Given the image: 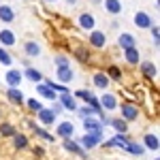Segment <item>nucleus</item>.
I'll return each instance as SVG.
<instances>
[{"instance_id": "nucleus-1", "label": "nucleus", "mask_w": 160, "mask_h": 160, "mask_svg": "<svg viewBox=\"0 0 160 160\" xmlns=\"http://www.w3.org/2000/svg\"><path fill=\"white\" fill-rule=\"evenodd\" d=\"M75 96H79V98H83V100L88 102V105L92 107V109L96 111V113H100V102L96 100V96H94L92 92H88V90H79V92H77Z\"/></svg>"}, {"instance_id": "nucleus-2", "label": "nucleus", "mask_w": 160, "mask_h": 160, "mask_svg": "<svg viewBox=\"0 0 160 160\" xmlns=\"http://www.w3.org/2000/svg\"><path fill=\"white\" fill-rule=\"evenodd\" d=\"M105 43H107L105 32H100V30H90V45H94V47H105Z\"/></svg>"}, {"instance_id": "nucleus-3", "label": "nucleus", "mask_w": 160, "mask_h": 160, "mask_svg": "<svg viewBox=\"0 0 160 160\" xmlns=\"http://www.w3.org/2000/svg\"><path fill=\"white\" fill-rule=\"evenodd\" d=\"M100 139H102V132H86V137L81 139V145L90 149V148H94Z\"/></svg>"}, {"instance_id": "nucleus-4", "label": "nucleus", "mask_w": 160, "mask_h": 160, "mask_svg": "<svg viewBox=\"0 0 160 160\" xmlns=\"http://www.w3.org/2000/svg\"><path fill=\"white\" fill-rule=\"evenodd\" d=\"M58 79L62 83H71L75 79V73L71 71V66H58Z\"/></svg>"}, {"instance_id": "nucleus-5", "label": "nucleus", "mask_w": 160, "mask_h": 160, "mask_svg": "<svg viewBox=\"0 0 160 160\" xmlns=\"http://www.w3.org/2000/svg\"><path fill=\"white\" fill-rule=\"evenodd\" d=\"M4 79H7V83H9L11 88H17V86H19V81L24 79V75L19 73L17 68H11V71L7 73V77H4Z\"/></svg>"}, {"instance_id": "nucleus-6", "label": "nucleus", "mask_w": 160, "mask_h": 160, "mask_svg": "<svg viewBox=\"0 0 160 160\" xmlns=\"http://www.w3.org/2000/svg\"><path fill=\"white\" fill-rule=\"evenodd\" d=\"M0 43H2L4 47H11V45H15V34H13L9 28H2V30H0Z\"/></svg>"}, {"instance_id": "nucleus-7", "label": "nucleus", "mask_w": 160, "mask_h": 160, "mask_svg": "<svg viewBox=\"0 0 160 160\" xmlns=\"http://www.w3.org/2000/svg\"><path fill=\"white\" fill-rule=\"evenodd\" d=\"M122 118L126 122H132V120L139 118V111H137L132 105H122Z\"/></svg>"}, {"instance_id": "nucleus-8", "label": "nucleus", "mask_w": 160, "mask_h": 160, "mask_svg": "<svg viewBox=\"0 0 160 160\" xmlns=\"http://www.w3.org/2000/svg\"><path fill=\"white\" fill-rule=\"evenodd\" d=\"M105 11L111 15H120L122 13V2L120 0H105Z\"/></svg>"}, {"instance_id": "nucleus-9", "label": "nucleus", "mask_w": 160, "mask_h": 160, "mask_svg": "<svg viewBox=\"0 0 160 160\" xmlns=\"http://www.w3.org/2000/svg\"><path fill=\"white\" fill-rule=\"evenodd\" d=\"M94 24H96V22H94V17H92L90 13H81V15H79V26H81L83 30H94Z\"/></svg>"}, {"instance_id": "nucleus-10", "label": "nucleus", "mask_w": 160, "mask_h": 160, "mask_svg": "<svg viewBox=\"0 0 160 160\" xmlns=\"http://www.w3.org/2000/svg\"><path fill=\"white\" fill-rule=\"evenodd\" d=\"M38 120H41L43 124H47V126H51V124L56 122V113H53L51 109H41L38 111Z\"/></svg>"}, {"instance_id": "nucleus-11", "label": "nucleus", "mask_w": 160, "mask_h": 160, "mask_svg": "<svg viewBox=\"0 0 160 160\" xmlns=\"http://www.w3.org/2000/svg\"><path fill=\"white\" fill-rule=\"evenodd\" d=\"M135 24L139 26V28H149V26H152V17H149L148 13L139 11V13L135 15Z\"/></svg>"}, {"instance_id": "nucleus-12", "label": "nucleus", "mask_w": 160, "mask_h": 160, "mask_svg": "<svg viewBox=\"0 0 160 160\" xmlns=\"http://www.w3.org/2000/svg\"><path fill=\"white\" fill-rule=\"evenodd\" d=\"M98 102H100V107H105L107 111H111V109H115V107H118V100H115L113 94H105Z\"/></svg>"}, {"instance_id": "nucleus-13", "label": "nucleus", "mask_w": 160, "mask_h": 160, "mask_svg": "<svg viewBox=\"0 0 160 160\" xmlns=\"http://www.w3.org/2000/svg\"><path fill=\"white\" fill-rule=\"evenodd\" d=\"M0 19H2L4 24H9V22L15 19V13H13L11 7H7V4H2V7H0Z\"/></svg>"}, {"instance_id": "nucleus-14", "label": "nucleus", "mask_w": 160, "mask_h": 160, "mask_svg": "<svg viewBox=\"0 0 160 160\" xmlns=\"http://www.w3.org/2000/svg\"><path fill=\"white\" fill-rule=\"evenodd\" d=\"M60 105L62 107H66V109H71V111H77V105H75V98L68 94V92H64L60 96Z\"/></svg>"}, {"instance_id": "nucleus-15", "label": "nucleus", "mask_w": 160, "mask_h": 160, "mask_svg": "<svg viewBox=\"0 0 160 160\" xmlns=\"http://www.w3.org/2000/svg\"><path fill=\"white\" fill-rule=\"evenodd\" d=\"M73 130H75V126L71 122H62L60 126H58V135L64 137V139H68V137L73 135Z\"/></svg>"}, {"instance_id": "nucleus-16", "label": "nucleus", "mask_w": 160, "mask_h": 160, "mask_svg": "<svg viewBox=\"0 0 160 160\" xmlns=\"http://www.w3.org/2000/svg\"><path fill=\"white\" fill-rule=\"evenodd\" d=\"M83 126H86V130H88V132H100V130H102L100 122L92 120V118H86V120H83Z\"/></svg>"}, {"instance_id": "nucleus-17", "label": "nucleus", "mask_w": 160, "mask_h": 160, "mask_svg": "<svg viewBox=\"0 0 160 160\" xmlns=\"http://www.w3.org/2000/svg\"><path fill=\"white\" fill-rule=\"evenodd\" d=\"M37 90H38V94H41V96H45L47 100H56V98H58V96H56V92H53L51 88H47L45 83H41Z\"/></svg>"}, {"instance_id": "nucleus-18", "label": "nucleus", "mask_w": 160, "mask_h": 160, "mask_svg": "<svg viewBox=\"0 0 160 160\" xmlns=\"http://www.w3.org/2000/svg\"><path fill=\"white\" fill-rule=\"evenodd\" d=\"M94 83H96V88L105 90V88L109 86V75H105V73H96V75H94Z\"/></svg>"}, {"instance_id": "nucleus-19", "label": "nucleus", "mask_w": 160, "mask_h": 160, "mask_svg": "<svg viewBox=\"0 0 160 160\" xmlns=\"http://www.w3.org/2000/svg\"><path fill=\"white\" fill-rule=\"evenodd\" d=\"M9 100L22 105V102H24V94H22V90H19V88H11V90H9Z\"/></svg>"}, {"instance_id": "nucleus-20", "label": "nucleus", "mask_w": 160, "mask_h": 160, "mask_svg": "<svg viewBox=\"0 0 160 160\" xmlns=\"http://www.w3.org/2000/svg\"><path fill=\"white\" fill-rule=\"evenodd\" d=\"M118 43H120V47H124V49H128V47H135V38L130 37V34H120Z\"/></svg>"}, {"instance_id": "nucleus-21", "label": "nucleus", "mask_w": 160, "mask_h": 160, "mask_svg": "<svg viewBox=\"0 0 160 160\" xmlns=\"http://www.w3.org/2000/svg\"><path fill=\"white\" fill-rule=\"evenodd\" d=\"M126 62L139 64V49H137V47H128V49H126Z\"/></svg>"}, {"instance_id": "nucleus-22", "label": "nucleus", "mask_w": 160, "mask_h": 160, "mask_svg": "<svg viewBox=\"0 0 160 160\" xmlns=\"http://www.w3.org/2000/svg\"><path fill=\"white\" fill-rule=\"evenodd\" d=\"M26 53H28V56H32V58H34V56H38V53H41V47H38L37 43H34V41H30V43H26Z\"/></svg>"}, {"instance_id": "nucleus-23", "label": "nucleus", "mask_w": 160, "mask_h": 160, "mask_svg": "<svg viewBox=\"0 0 160 160\" xmlns=\"http://www.w3.org/2000/svg\"><path fill=\"white\" fill-rule=\"evenodd\" d=\"M126 152H130V154H137V156H143L145 154V148H141V145H137V143H126Z\"/></svg>"}, {"instance_id": "nucleus-24", "label": "nucleus", "mask_w": 160, "mask_h": 160, "mask_svg": "<svg viewBox=\"0 0 160 160\" xmlns=\"http://www.w3.org/2000/svg\"><path fill=\"white\" fill-rule=\"evenodd\" d=\"M26 77H28V79H30V81H34V83H38V81H41V79H43V75L38 73V71H34V68H30V66H28V68H26Z\"/></svg>"}, {"instance_id": "nucleus-25", "label": "nucleus", "mask_w": 160, "mask_h": 160, "mask_svg": "<svg viewBox=\"0 0 160 160\" xmlns=\"http://www.w3.org/2000/svg\"><path fill=\"white\" fill-rule=\"evenodd\" d=\"M158 137L156 135H145V148L148 149H158Z\"/></svg>"}, {"instance_id": "nucleus-26", "label": "nucleus", "mask_w": 160, "mask_h": 160, "mask_svg": "<svg viewBox=\"0 0 160 160\" xmlns=\"http://www.w3.org/2000/svg\"><path fill=\"white\" fill-rule=\"evenodd\" d=\"M64 148L68 149V152H75V154H79V156H83V149L79 148L77 143H73L71 139H66V141H64Z\"/></svg>"}, {"instance_id": "nucleus-27", "label": "nucleus", "mask_w": 160, "mask_h": 160, "mask_svg": "<svg viewBox=\"0 0 160 160\" xmlns=\"http://www.w3.org/2000/svg\"><path fill=\"white\" fill-rule=\"evenodd\" d=\"M111 124H113V128H115L120 135H124V132L128 130V126H126V120H111Z\"/></svg>"}, {"instance_id": "nucleus-28", "label": "nucleus", "mask_w": 160, "mask_h": 160, "mask_svg": "<svg viewBox=\"0 0 160 160\" xmlns=\"http://www.w3.org/2000/svg\"><path fill=\"white\" fill-rule=\"evenodd\" d=\"M126 143H128V141H126V139H124V137L120 135V137H115V139H111V141L107 143V145H115V148H122V149H126Z\"/></svg>"}, {"instance_id": "nucleus-29", "label": "nucleus", "mask_w": 160, "mask_h": 160, "mask_svg": "<svg viewBox=\"0 0 160 160\" xmlns=\"http://www.w3.org/2000/svg\"><path fill=\"white\" fill-rule=\"evenodd\" d=\"M141 68H143V73L148 75V77H156V66H154L152 62H143Z\"/></svg>"}, {"instance_id": "nucleus-30", "label": "nucleus", "mask_w": 160, "mask_h": 160, "mask_svg": "<svg viewBox=\"0 0 160 160\" xmlns=\"http://www.w3.org/2000/svg\"><path fill=\"white\" fill-rule=\"evenodd\" d=\"M0 62H2L4 66H11V64H13V58L9 56V51L2 49V47H0Z\"/></svg>"}, {"instance_id": "nucleus-31", "label": "nucleus", "mask_w": 160, "mask_h": 160, "mask_svg": "<svg viewBox=\"0 0 160 160\" xmlns=\"http://www.w3.org/2000/svg\"><path fill=\"white\" fill-rule=\"evenodd\" d=\"M0 135L2 137H13L15 135V128H13L11 124H2V126H0Z\"/></svg>"}, {"instance_id": "nucleus-32", "label": "nucleus", "mask_w": 160, "mask_h": 160, "mask_svg": "<svg viewBox=\"0 0 160 160\" xmlns=\"http://www.w3.org/2000/svg\"><path fill=\"white\" fill-rule=\"evenodd\" d=\"M15 137V148H19V149H24L26 145H28V139H26L24 135H13Z\"/></svg>"}, {"instance_id": "nucleus-33", "label": "nucleus", "mask_w": 160, "mask_h": 160, "mask_svg": "<svg viewBox=\"0 0 160 160\" xmlns=\"http://www.w3.org/2000/svg\"><path fill=\"white\" fill-rule=\"evenodd\" d=\"M32 128H34V132H37L38 137H43V139H47V141H53V135H49V132H45L43 128H38V126H34V124H30Z\"/></svg>"}, {"instance_id": "nucleus-34", "label": "nucleus", "mask_w": 160, "mask_h": 160, "mask_svg": "<svg viewBox=\"0 0 160 160\" xmlns=\"http://www.w3.org/2000/svg\"><path fill=\"white\" fill-rule=\"evenodd\" d=\"M94 113H96V111L92 109V107H81V109H79V115H81V118H92Z\"/></svg>"}, {"instance_id": "nucleus-35", "label": "nucleus", "mask_w": 160, "mask_h": 160, "mask_svg": "<svg viewBox=\"0 0 160 160\" xmlns=\"http://www.w3.org/2000/svg\"><path fill=\"white\" fill-rule=\"evenodd\" d=\"M28 105H30V109H32V111H41V109H43V105H41L38 100H30Z\"/></svg>"}, {"instance_id": "nucleus-36", "label": "nucleus", "mask_w": 160, "mask_h": 160, "mask_svg": "<svg viewBox=\"0 0 160 160\" xmlns=\"http://www.w3.org/2000/svg\"><path fill=\"white\" fill-rule=\"evenodd\" d=\"M56 64H58V66H68V60H66L64 56H58V58H56Z\"/></svg>"}, {"instance_id": "nucleus-37", "label": "nucleus", "mask_w": 160, "mask_h": 160, "mask_svg": "<svg viewBox=\"0 0 160 160\" xmlns=\"http://www.w3.org/2000/svg\"><path fill=\"white\" fill-rule=\"evenodd\" d=\"M109 75L113 77V79H120V71H118L115 66H111V68H109Z\"/></svg>"}, {"instance_id": "nucleus-38", "label": "nucleus", "mask_w": 160, "mask_h": 160, "mask_svg": "<svg viewBox=\"0 0 160 160\" xmlns=\"http://www.w3.org/2000/svg\"><path fill=\"white\" fill-rule=\"evenodd\" d=\"M149 30H152V34H154V41H156V45H158V26H149Z\"/></svg>"}, {"instance_id": "nucleus-39", "label": "nucleus", "mask_w": 160, "mask_h": 160, "mask_svg": "<svg viewBox=\"0 0 160 160\" xmlns=\"http://www.w3.org/2000/svg\"><path fill=\"white\" fill-rule=\"evenodd\" d=\"M51 111H53V113H56V115H58V113H60V111H62V105H60V102H56V105H53V107H51Z\"/></svg>"}, {"instance_id": "nucleus-40", "label": "nucleus", "mask_w": 160, "mask_h": 160, "mask_svg": "<svg viewBox=\"0 0 160 160\" xmlns=\"http://www.w3.org/2000/svg\"><path fill=\"white\" fill-rule=\"evenodd\" d=\"M66 2H68V4H75V2H77V0H66Z\"/></svg>"}, {"instance_id": "nucleus-41", "label": "nucleus", "mask_w": 160, "mask_h": 160, "mask_svg": "<svg viewBox=\"0 0 160 160\" xmlns=\"http://www.w3.org/2000/svg\"><path fill=\"white\" fill-rule=\"evenodd\" d=\"M92 2H94V4H98V2H100V0H92Z\"/></svg>"}, {"instance_id": "nucleus-42", "label": "nucleus", "mask_w": 160, "mask_h": 160, "mask_svg": "<svg viewBox=\"0 0 160 160\" xmlns=\"http://www.w3.org/2000/svg\"><path fill=\"white\" fill-rule=\"evenodd\" d=\"M45 2H56V0H45Z\"/></svg>"}]
</instances>
